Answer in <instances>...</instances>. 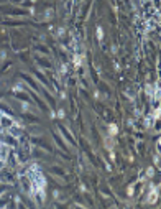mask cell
I'll return each mask as SVG.
<instances>
[]
</instances>
